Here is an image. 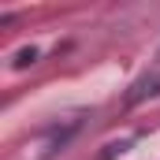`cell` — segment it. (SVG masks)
<instances>
[{"mask_svg":"<svg viewBox=\"0 0 160 160\" xmlns=\"http://www.w3.org/2000/svg\"><path fill=\"white\" fill-rule=\"evenodd\" d=\"M38 56H41V52H38V48H34V45H30V48H22V52L15 56V67H30V63H34Z\"/></svg>","mask_w":160,"mask_h":160,"instance_id":"cell-2","label":"cell"},{"mask_svg":"<svg viewBox=\"0 0 160 160\" xmlns=\"http://www.w3.org/2000/svg\"><path fill=\"white\" fill-rule=\"evenodd\" d=\"M160 93V71L157 75H145V78L134 82V89L127 93V104H138V101H145V97H157Z\"/></svg>","mask_w":160,"mask_h":160,"instance_id":"cell-1","label":"cell"}]
</instances>
